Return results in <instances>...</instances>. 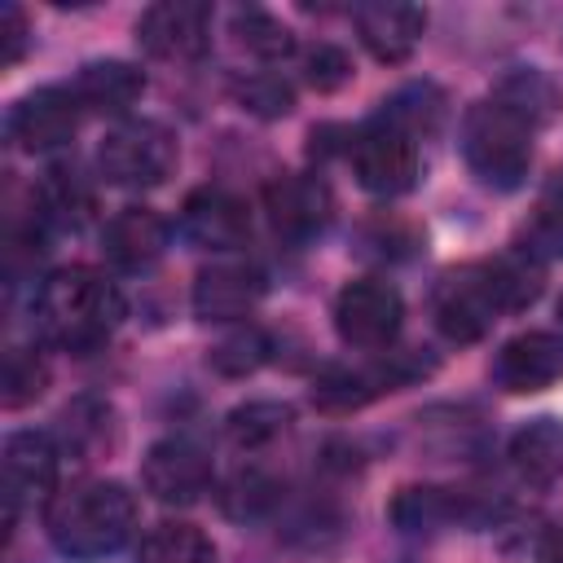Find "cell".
<instances>
[{"instance_id":"9c48e42d","label":"cell","mask_w":563,"mask_h":563,"mask_svg":"<svg viewBox=\"0 0 563 563\" xmlns=\"http://www.w3.org/2000/svg\"><path fill=\"white\" fill-rule=\"evenodd\" d=\"M264 211L277 238L308 242L317 238L334 216V194L317 172H286L264 185Z\"/></svg>"},{"instance_id":"e575fe53","label":"cell","mask_w":563,"mask_h":563,"mask_svg":"<svg viewBox=\"0 0 563 563\" xmlns=\"http://www.w3.org/2000/svg\"><path fill=\"white\" fill-rule=\"evenodd\" d=\"M541 563H563V528H554V532L541 541Z\"/></svg>"},{"instance_id":"ffe728a7","label":"cell","mask_w":563,"mask_h":563,"mask_svg":"<svg viewBox=\"0 0 563 563\" xmlns=\"http://www.w3.org/2000/svg\"><path fill=\"white\" fill-rule=\"evenodd\" d=\"M70 92H75L79 110H88V114H128L145 92V75L132 62L106 57V62L79 66Z\"/></svg>"},{"instance_id":"5bb4252c","label":"cell","mask_w":563,"mask_h":563,"mask_svg":"<svg viewBox=\"0 0 563 563\" xmlns=\"http://www.w3.org/2000/svg\"><path fill=\"white\" fill-rule=\"evenodd\" d=\"M264 299V273L255 264H207L194 277L189 303L198 321H242Z\"/></svg>"},{"instance_id":"ba28073f","label":"cell","mask_w":563,"mask_h":563,"mask_svg":"<svg viewBox=\"0 0 563 563\" xmlns=\"http://www.w3.org/2000/svg\"><path fill=\"white\" fill-rule=\"evenodd\" d=\"M136 44L158 62H198L211 44V9L202 0H158L136 18Z\"/></svg>"},{"instance_id":"d6a6232c","label":"cell","mask_w":563,"mask_h":563,"mask_svg":"<svg viewBox=\"0 0 563 563\" xmlns=\"http://www.w3.org/2000/svg\"><path fill=\"white\" fill-rule=\"evenodd\" d=\"M303 79L317 92H334V88H343L352 79V57L339 44H325L321 40V44L303 48Z\"/></svg>"},{"instance_id":"4dcf8cb0","label":"cell","mask_w":563,"mask_h":563,"mask_svg":"<svg viewBox=\"0 0 563 563\" xmlns=\"http://www.w3.org/2000/svg\"><path fill=\"white\" fill-rule=\"evenodd\" d=\"M378 114L391 119L396 128H405L409 136H418V132H431V128L440 123V114H444V97H440L431 84H409V88H400L391 101H383Z\"/></svg>"},{"instance_id":"8fae6325","label":"cell","mask_w":563,"mask_h":563,"mask_svg":"<svg viewBox=\"0 0 563 563\" xmlns=\"http://www.w3.org/2000/svg\"><path fill=\"white\" fill-rule=\"evenodd\" d=\"M141 484L163 506H189L211 488V457L194 440H158L141 462Z\"/></svg>"},{"instance_id":"30bf717a","label":"cell","mask_w":563,"mask_h":563,"mask_svg":"<svg viewBox=\"0 0 563 563\" xmlns=\"http://www.w3.org/2000/svg\"><path fill=\"white\" fill-rule=\"evenodd\" d=\"M9 141L26 154H48V150H62L70 145L75 128H79V101L70 88H35L26 92L13 110H9Z\"/></svg>"},{"instance_id":"4fadbf2b","label":"cell","mask_w":563,"mask_h":563,"mask_svg":"<svg viewBox=\"0 0 563 563\" xmlns=\"http://www.w3.org/2000/svg\"><path fill=\"white\" fill-rule=\"evenodd\" d=\"M493 378L501 391H515V396L554 387L563 378V339L550 330H528L506 339L493 361Z\"/></svg>"},{"instance_id":"277c9868","label":"cell","mask_w":563,"mask_h":563,"mask_svg":"<svg viewBox=\"0 0 563 563\" xmlns=\"http://www.w3.org/2000/svg\"><path fill=\"white\" fill-rule=\"evenodd\" d=\"M180 158L176 136L154 123V119H123L119 128H110L97 145V167L110 185L123 189H145V185H163L172 176Z\"/></svg>"},{"instance_id":"e0dca14e","label":"cell","mask_w":563,"mask_h":563,"mask_svg":"<svg viewBox=\"0 0 563 563\" xmlns=\"http://www.w3.org/2000/svg\"><path fill=\"white\" fill-rule=\"evenodd\" d=\"M352 22H356V35H361L365 53L374 62H387V66L405 62L418 48L422 31H427V13L418 4H405V0H369V4H356Z\"/></svg>"},{"instance_id":"d590c367","label":"cell","mask_w":563,"mask_h":563,"mask_svg":"<svg viewBox=\"0 0 563 563\" xmlns=\"http://www.w3.org/2000/svg\"><path fill=\"white\" fill-rule=\"evenodd\" d=\"M559 339H563V299H559Z\"/></svg>"},{"instance_id":"d4e9b609","label":"cell","mask_w":563,"mask_h":563,"mask_svg":"<svg viewBox=\"0 0 563 563\" xmlns=\"http://www.w3.org/2000/svg\"><path fill=\"white\" fill-rule=\"evenodd\" d=\"M523 251L537 255L541 264L563 260V176H554L541 189V198H537V207L523 224Z\"/></svg>"},{"instance_id":"cb8c5ba5","label":"cell","mask_w":563,"mask_h":563,"mask_svg":"<svg viewBox=\"0 0 563 563\" xmlns=\"http://www.w3.org/2000/svg\"><path fill=\"white\" fill-rule=\"evenodd\" d=\"M290 418L295 413L282 400H246V405H238L224 418V431H229V440L238 449H264V444H273L290 427Z\"/></svg>"},{"instance_id":"603a6c76","label":"cell","mask_w":563,"mask_h":563,"mask_svg":"<svg viewBox=\"0 0 563 563\" xmlns=\"http://www.w3.org/2000/svg\"><path fill=\"white\" fill-rule=\"evenodd\" d=\"M488 273H493V286H497L506 312L528 308V303L541 295V282H545L541 260L528 255L523 246H519V251H506V255H497V260H488Z\"/></svg>"},{"instance_id":"6da1fadb","label":"cell","mask_w":563,"mask_h":563,"mask_svg":"<svg viewBox=\"0 0 563 563\" xmlns=\"http://www.w3.org/2000/svg\"><path fill=\"white\" fill-rule=\"evenodd\" d=\"M119 321H123L119 286L88 264L57 268L35 290V330L62 352L101 347Z\"/></svg>"},{"instance_id":"8992f818","label":"cell","mask_w":563,"mask_h":563,"mask_svg":"<svg viewBox=\"0 0 563 563\" xmlns=\"http://www.w3.org/2000/svg\"><path fill=\"white\" fill-rule=\"evenodd\" d=\"M501 295L493 286V273H488V260L484 264H462V268H449L435 286V299H431V317L440 325V334L449 343H475L493 330V321L501 317Z\"/></svg>"},{"instance_id":"9a60e30c","label":"cell","mask_w":563,"mask_h":563,"mask_svg":"<svg viewBox=\"0 0 563 563\" xmlns=\"http://www.w3.org/2000/svg\"><path fill=\"white\" fill-rule=\"evenodd\" d=\"M167 242H172V224L154 207H119L106 220L101 255L123 273H145L163 260Z\"/></svg>"},{"instance_id":"3957f363","label":"cell","mask_w":563,"mask_h":563,"mask_svg":"<svg viewBox=\"0 0 563 563\" xmlns=\"http://www.w3.org/2000/svg\"><path fill=\"white\" fill-rule=\"evenodd\" d=\"M462 154L488 189H519L532 167V123L493 97L475 101L462 119Z\"/></svg>"},{"instance_id":"484cf974","label":"cell","mask_w":563,"mask_h":563,"mask_svg":"<svg viewBox=\"0 0 563 563\" xmlns=\"http://www.w3.org/2000/svg\"><path fill=\"white\" fill-rule=\"evenodd\" d=\"M233 35L246 53L264 57V62H282L295 53V35L282 18H273L268 9H238L233 13Z\"/></svg>"},{"instance_id":"2e32d148","label":"cell","mask_w":563,"mask_h":563,"mask_svg":"<svg viewBox=\"0 0 563 563\" xmlns=\"http://www.w3.org/2000/svg\"><path fill=\"white\" fill-rule=\"evenodd\" d=\"M0 462H4V501H9V523H13L22 501L53 493L62 453H57L53 435H44V431H13L4 440Z\"/></svg>"},{"instance_id":"44dd1931","label":"cell","mask_w":563,"mask_h":563,"mask_svg":"<svg viewBox=\"0 0 563 563\" xmlns=\"http://www.w3.org/2000/svg\"><path fill=\"white\" fill-rule=\"evenodd\" d=\"M493 101H501L506 110H515L532 128L550 123L559 114V106H563L554 79L545 70H537V66H515L510 75H501V84L493 88Z\"/></svg>"},{"instance_id":"ac0fdd59","label":"cell","mask_w":563,"mask_h":563,"mask_svg":"<svg viewBox=\"0 0 563 563\" xmlns=\"http://www.w3.org/2000/svg\"><path fill=\"white\" fill-rule=\"evenodd\" d=\"M31 207H35V229L40 233H79L88 220H92V185L84 180L79 167H48L31 194Z\"/></svg>"},{"instance_id":"52a82bcc","label":"cell","mask_w":563,"mask_h":563,"mask_svg":"<svg viewBox=\"0 0 563 563\" xmlns=\"http://www.w3.org/2000/svg\"><path fill=\"white\" fill-rule=\"evenodd\" d=\"M400 321H405V299L383 277H356L334 299V330L347 347H361V352L391 347V339L400 334Z\"/></svg>"},{"instance_id":"f1b7e54d","label":"cell","mask_w":563,"mask_h":563,"mask_svg":"<svg viewBox=\"0 0 563 563\" xmlns=\"http://www.w3.org/2000/svg\"><path fill=\"white\" fill-rule=\"evenodd\" d=\"M277 501H282V484L273 475L255 471V466L251 471H238L224 484V493H220V506H224L229 519H264Z\"/></svg>"},{"instance_id":"1f68e13d","label":"cell","mask_w":563,"mask_h":563,"mask_svg":"<svg viewBox=\"0 0 563 563\" xmlns=\"http://www.w3.org/2000/svg\"><path fill=\"white\" fill-rule=\"evenodd\" d=\"M48 387V365L35 347H9L4 356V409H22L40 400Z\"/></svg>"},{"instance_id":"7a4b0ae2","label":"cell","mask_w":563,"mask_h":563,"mask_svg":"<svg viewBox=\"0 0 563 563\" xmlns=\"http://www.w3.org/2000/svg\"><path fill=\"white\" fill-rule=\"evenodd\" d=\"M136 532V497L119 479H88L48 506V537L66 559H106Z\"/></svg>"},{"instance_id":"7402d4cb","label":"cell","mask_w":563,"mask_h":563,"mask_svg":"<svg viewBox=\"0 0 563 563\" xmlns=\"http://www.w3.org/2000/svg\"><path fill=\"white\" fill-rule=\"evenodd\" d=\"M136 563H216V545L202 528L172 519V523H154L141 537Z\"/></svg>"},{"instance_id":"f546056e","label":"cell","mask_w":563,"mask_h":563,"mask_svg":"<svg viewBox=\"0 0 563 563\" xmlns=\"http://www.w3.org/2000/svg\"><path fill=\"white\" fill-rule=\"evenodd\" d=\"M268 361V334L255 330V325H242L233 334H224L211 352H207V365L224 378H242V374H255L260 365Z\"/></svg>"},{"instance_id":"4316f807","label":"cell","mask_w":563,"mask_h":563,"mask_svg":"<svg viewBox=\"0 0 563 563\" xmlns=\"http://www.w3.org/2000/svg\"><path fill=\"white\" fill-rule=\"evenodd\" d=\"M457 515V501L444 488H400L391 501V523L400 532H435Z\"/></svg>"},{"instance_id":"83f0119b","label":"cell","mask_w":563,"mask_h":563,"mask_svg":"<svg viewBox=\"0 0 563 563\" xmlns=\"http://www.w3.org/2000/svg\"><path fill=\"white\" fill-rule=\"evenodd\" d=\"M229 92H233V101H238L242 110H251L255 119H282V114L295 110V88H290L282 75H273V70L238 75V79L229 84Z\"/></svg>"},{"instance_id":"836d02e7","label":"cell","mask_w":563,"mask_h":563,"mask_svg":"<svg viewBox=\"0 0 563 563\" xmlns=\"http://www.w3.org/2000/svg\"><path fill=\"white\" fill-rule=\"evenodd\" d=\"M26 13L18 9V4H4L0 9V66H18L22 62V53H26Z\"/></svg>"},{"instance_id":"5b68a950","label":"cell","mask_w":563,"mask_h":563,"mask_svg":"<svg viewBox=\"0 0 563 563\" xmlns=\"http://www.w3.org/2000/svg\"><path fill=\"white\" fill-rule=\"evenodd\" d=\"M352 172L361 180V189L378 194V198H400L418 185V136H409L405 128H396L391 119L374 114L369 123H361L352 132Z\"/></svg>"},{"instance_id":"d6986e66","label":"cell","mask_w":563,"mask_h":563,"mask_svg":"<svg viewBox=\"0 0 563 563\" xmlns=\"http://www.w3.org/2000/svg\"><path fill=\"white\" fill-rule=\"evenodd\" d=\"M515 475L532 488H550L563 479V418L554 413H541V418H528L515 435H510V449H506Z\"/></svg>"},{"instance_id":"7c38bea8","label":"cell","mask_w":563,"mask_h":563,"mask_svg":"<svg viewBox=\"0 0 563 563\" xmlns=\"http://www.w3.org/2000/svg\"><path fill=\"white\" fill-rule=\"evenodd\" d=\"M180 233L202 251H238L251 238V211L233 189L202 185L180 207Z\"/></svg>"}]
</instances>
